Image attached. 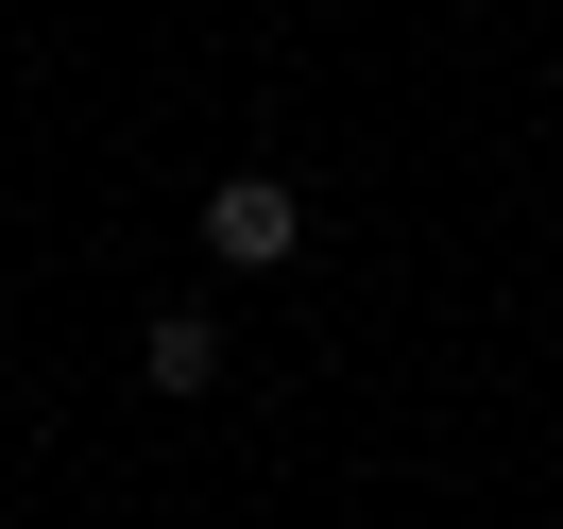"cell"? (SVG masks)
Returning <instances> with one entry per match:
<instances>
[{"label":"cell","mask_w":563,"mask_h":529,"mask_svg":"<svg viewBox=\"0 0 563 529\" xmlns=\"http://www.w3.org/2000/svg\"><path fill=\"white\" fill-rule=\"evenodd\" d=\"M290 240H308V206H290L274 172H222V188H206V256H222V274H274Z\"/></svg>","instance_id":"cell-1"},{"label":"cell","mask_w":563,"mask_h":529,"mask_svg":"<svg viewBox=\"0 0 563 529\" xmlns=\"http://www.w3.org/2000/svg\"><path fill=\"white\" fill-rule=\"evenodd\" d=\"M137 359H154V393H206V376H222V324H206V308H172Z\"/></svg>","instance_id":"cell-2"}]
</instances>
